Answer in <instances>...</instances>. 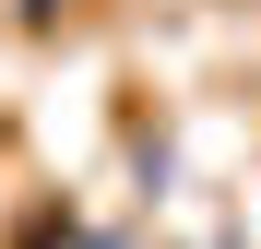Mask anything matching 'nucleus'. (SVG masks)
<instances>
[{"mask_svg": "<svg viewBox=\"0 0 261 249\" xmlns=\"http://www.w3.org/2000/svg\"><path fill=\"white\" fill-rule=\"evenodd\" d=\"M24 12H60V0H24Z\"/></svg>", "mask_w": 261, "mask_h": 249, "instance_id": "nucleus-1", "label": "nucleus"}]
</instances>
